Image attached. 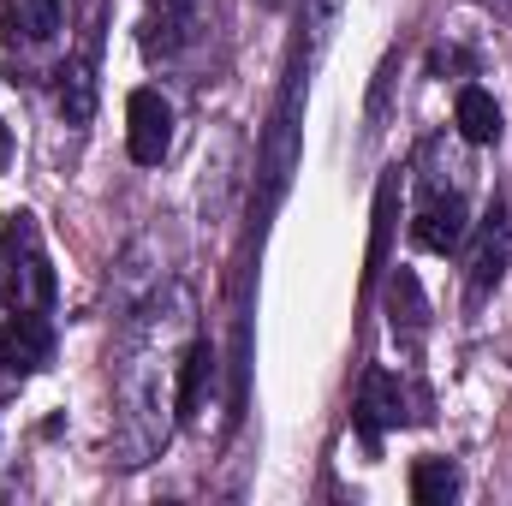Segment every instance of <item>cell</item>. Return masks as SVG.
Here are the masks:
<instances>
[{
  "mask_svg": "<svg viewBox=\"0 0 512 506\" xmlns=\"http://www.w3.org/2000/svg\"><path fill=\"white\" fill-rule=\"evenodd\" d=\"M387 328H393V340H399L405 352H417L423 334H429V298H423V280H417L411 268H399V274L387 280Z\"/></svg>",
  "mask_w": 512,
  "mask_h": 506,
  "instance_id": "cell-9",
  "label": "cell"
},
{
  "mask_svg": "<svg viewBox=\"0 0 512 506\" xmlns=\"http://www.w3.org/2000/svg\"><path fill=\"white\" fill-rule=\"evenodd\" d=\"M370 251H364V286H376L387 268V245H393V227H399V167L376 185V215H370Z\"/></svg>",
  "mask_w": 512,
  "mask_h": 506,
  "instance_id": "cell-13",
  "label": "cell"
},
{
  "mask_svg": "<svg viewBox=\"0 0 512 506\" xmlns=\"http://www.w3.org/2000/svg\"><path fill=\"white\" fill-rule=\"evenodd\" d=\"M60 24H66L60 0H6L0 6V30H6L12 48H42V42L60 36Z\"/></svg>",
  "mask_w": 512,
  "mask_h": 506,
  "instance_id": "cell-11",
  "label": "cell"
},
{
  "mask_svg": "<svg viewBox=\"0 0 512 506\" xmlns=\"http://www.w3.org/2000/svg\"><path fill=\"white\" fill-rule=\"evenodd\" d=\"M126 149L137 167H161L173 149V108L161 90H131L126 96Z\"/></svg>",
  "mask_w": 512,
  "mask_h": 506,
  "instance_id": "cell-5",
  "label": "cell"
},
{
  "mask_svg": "<svg viewBox=\"0 0 512 506\" xmlns=\"http://www.w3.org/2000/svg\"><path fill=\"white\" fill-rule=\"evenodd\" d=\"M459 495V465L453 459H417L411 465V501L417 506H447Z\"/></svg>",
  "mask_w": 512,
  "mask_h": 506,
  "instance_id": "cell-16",
  "label": "cell"
},
{
  "mask_svg": "<svg viewBox=\"0 0 512 506\" xmlns=\"http://www.w3.org/2000/svg\"><path fill=\"white\" fill-rule=\"evenodd\" d=\"M507 262H512V221H507V203H495V209L477 221V239H471V256H465L471 304H483V298L507 280Z\"/></svg>",
  "mask_w": 512,
  "mask_h": 506,
  "instance_id": "cell-4",
  "label": "cell"
},
{
  "mask_svg": "<svg viewBox=\"0 0 512 506\" xmlns=\"http://www.w3.org/2000/svg\"><path fill=\"white\" fill-rule=\"evenodd\" d=\"M191 24H197V0H149V12L137 24V42H143L149 60H173L185 48Z\"/></svg>",
  "mask_w": 512,
  "mask_h": 506,
  "instance_id": "cell-8",
  "label": "cell"
},
{
  "mask_svg": "<svg viewBox=\"0 0 512 506\" xmlns=\"http://www.w3.org/2000/svg\"><path fill=\"white\" fill-rule=\"evenodd\" d=\"M405 423V387L393 370H364V387H358V435L370 447H382L387 429Z\"/></svg>",
  "mask_w": 512,
  "mask_h": 506,
  "instance_id": "cell-7",
  "label": "cell"
},
{
  "mask_svg": "<svg viewBox=\"0 0 512 506\" xmlns=\"http://www.w3.org/2000/svg\"><path fill=\"white\" fill-rule=\"evenodd\" d=\"M233 161H239V131H215V143L203 149V221H221L227 185H233Z\"/></svg>",
  "mask_w": 512,
  "mask_h": 506,
  "instance_id": "cell-12",
  "label": "cell"
},
{
  "mask_svg": "<svg viewBox=\"0 0 512 506\" xmlns=\"http://www.w3.org/2000/svg\"><path fill=\"white\" fill-rule=\"evenodd\" d=\"M304 96H310V72L292 66L286 96H280V108H274V120H268V137H262V209L280 203V191H286V179H292V167H298V120H304Z\"/></svg>",
  "mask_w": 512,
  "mask_h": 506,
  "instance_id": "cell-3",
  "label": "cell"
},
{
  "mask_svg": "<svg viewBox=\"0 0 512 506\" xmlns=\"http://www.w3.org/2000/svg\"><path fill=\"white\" fill-rule=\"evenodd\" d=\"M6 155H12V137H6V126H0V167H6Z\"/></svg>",
  "mask_w": 512,
  "mask_h": 506,
  "instance_id": "cell-18",
  "label": "cell"
},
{
  "mask_svg": "<svg viewBox=\"0 0 512 506\" xmlns=\"http://www.w3.org/2000/svg\"><path fill=\"white\" fill-rule=\"evenodd\" d=\"M0 304H6V316L54 304V268L42 251V227L24 209H12L0 221Z\"/></svg>",
  "mask_w": 512,
  "mask_h": 506,
  "instance_id": "cell-2",
  "label": "cell"
},
{
  "mask_svg": "<svg viewBox=\"0 0 512 506\" xmlns=\"http://www.w3.org/2000/svg\"><path fill=\"white\" fill-rule=\"evenodd\" d=\"M256 6H280V0H256Z\"/></svg>",
  "mask_w": 512,
  "mask_h": 506,
  "instance_id": "cell-19",
  "label": "cell"
},
{
  "mask_svg": "<svg viewBox=\"0 0 512 506\" xmlns=\"http://www.w3.org/2000/svg\"><path fill=\"white\" fill-rule=\"evenodd\" d=\"M215 381V352H209V340H185L179 346V417H197L203 411V387Z\"/></svg>",
  "mask_w": 512,
  "mask_h": 506,
  "instance_id": "cell-14",
  "label": "cell"
},
{
  "mask_svg": "<svg viewBox=\"0 0 512 506\" xmlns=\"http://www.w3.org/2000/svg\"><path fill=\"white\" fill-rule=\"evenodd\" d=\"M54 364V328H48V316L42 310H18V316H6L0 322V370L6 376H42Z\"/></svg>",
  "mask_w": 512,
  "mask_h": 506,
  "instance_id": "cell-6",
  "label": "cell"
},
{
  "mask_svg": "<svg viewBox=\"0 0 512 506\" xmlns=\"http://www.w3.org/2000/svg\"><path fill=\"white\" fill-rule=\"evenodd\" d=\"M453 120H459V137H465V143H477V149L501 137V108H495V96H489L483 84H465V90H459Z\"/></svg>",
  "mask_w": 512,
  "mask_h": 506,
  "instance_id": "cell-15",
  "label": "cell"
},
{
  "mask_svg": "<svg viewBox=\"0 0 512 506\" xmlns=\"http://www.w3.org/2000/svg\"><path fill=\"white\" fill-rule=\"evenodd\" d=\"M90 114H96V30L60 66V120L66 126H90Z\"/></svg>",
  "mask_w": 512,
  "mask_h": 506,
  "instance_id": "cell-10",
  "label": "cell"
},
{
  "mask_svg": "<svg viewBox=\"0 0 512 506\" xmlns=\"http://www.w3.org/2000/svg\"><path fill=\"white\" fill-rule=\"evenodd\" d=\"M334 24H340V0H304V48H298V66H304V72L322 60Z\"/></svg>",
  "mask_w": 512,
  "mask_h": 506,
  "instance_id": "cell-17",
  "label": "cell"
},
{
  "mask_svg": "<svg viewBox=\"0 0 512 506\" xmlns=\"http://www.w3.org/2000/svg\"><path fill=\"white\" fill-rule=\"evenodd\" d=\"M465 191H459V167L441 161V143L423 149V173H417V215H411V245L417 251H459L465 245Z\"/></svg>",
  "mask_w": 512,
  "mask_h": 506,
  "instance_id": "cell-1",
  "label": "cell"
}]
</instances>
